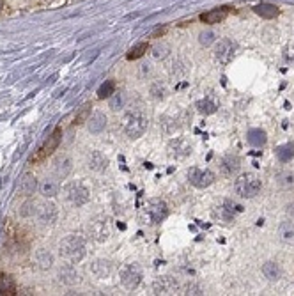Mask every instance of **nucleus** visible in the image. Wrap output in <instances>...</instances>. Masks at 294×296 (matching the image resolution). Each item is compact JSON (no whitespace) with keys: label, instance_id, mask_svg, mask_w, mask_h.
<instances>
[{"label":"nucleus","instance_id":"nucleus-1","mask_svg":"<svg viewBox=\"0 0 294 296\" xmlns=\"http://www.w3.org/2000/svg\"><path fill=\"white\" fill-rule=\"evenodd\" d=\"M59 254H61L62 259H66L68 263H73V264L80 263V261L85 257V254H87L84 238L76 236V234L66 236L64 240L59 243Z\"/></svg>","mask_w":294,"mask_h":296},{"label":"nucleus","instance_id":"nucleus-2","mask_svg":"<svg viewBox=\"0 0 294 296\" xmlns=\"http://www.w3.org/2000/svg\"><path fill=\"white\" fill-rule=\"evenodd\" d=\"M124 133L130 139H138L144 135V131L147 130V117L142 114L140 110H131L124 116Z\"/></svg>","mask_w":294,"mask_h":296},{"label":"nucleus","instance_id":"nucleus-3","mask_svg":"<svg viewBox=\"0 0 294 296\" xmlns=\"http://www.w3.org/2000/svg\"><path fill=\"white\" fill-rule=\"evenodd\" d=\"M262 188V183L261 179L255 176V174H243V176H239L234 183V190H236V194L239 197H243V199H252L255 197Z\"/></svg>","mask_w":294,"mask_h":296},{"label":"nucleus","instance_id":"nucleus-4","mask_svg":"<svg viewBox=\"0 0 294 296\" xmlns=\"http://www.w3.org/2000/svg\"><path fill=\"white\" fill-rule=\"evenodd\" d=\"M64 194H66V199L68 202L73 204L75 208H82L85 204L89 202L90 199V192L89 188L80 183V181H73V183H68L64 188Z\"/></svg>","mask_w":294,"mask_h":296},{"label":"nucleus","instance_id":"nucleus-5","mask_svg":"<svg viewBox=\"0 0 294 296\" xmlns=\"http://www.w3.org/2000/svg\"><path fill=\"white\" fill-rule=\"evenodd\" d=\"M119 277H121V284L126 287L128 291H135L142 282V270L136 263L126 264V266L121 270V275H119Z\"/></svg>","mask_w":294,"mask_h":296},{"label":"nucleus","instance_id":"nucleus-6","mask_svg":"<svg viewBox=\"0 0 294 296\" xmlns=\"http://www.w3.org/2000/svg\"><path fill=\"white\" fill-rule=\"evenodd\" d=\"M147 217H149L151 223H161L165 218L168 217V206L165 200L161 199H153L147 202Z\"/></svg>","mask_w":294,"mask_h":296},{"label":"nucleus","instance_id":"nucleus-7","mask_svg":"<svg viewBox=\"0 0 294 296\" xmlns=\"http://www.w3.org/2000/svg\"><path fill=\"white\" fill-rule=\"evenodd\" d=\"M38 222L45 227H50L57 222V218H59V209L53 202H43L38 206Z\"/></svg>","mask_w":294,"mask_h":296},{"label":"nucleus","instance_id":"nucleus-8","mask_svg":"<svg viewBox=\"0 0 294 296\" xmlns=\"http://www.w3.org/2000/svg\"><path fill=\"white\" fill-rule=\"evenodd\" d=\"M215 172L207 171V169H204V171L202 169H192L188 172V179L197 188H207L209 185L215 183Z\"/></svg>","mask_w":294,"mask_h":296},{"label":"nucleus","instance_id":"nucleus-9","mask_svg":"<svg viewBox=\"0 0 294 296\" xmlns=\"http://www.w3.org/2000/svg\"><path fill=\"white\" fill-rule=\"evenodd\" d=\"M234 53H236V43H234L232 39L225 37V39H220V41L216 43L215 57L218 59V62H222V64H227V62H230V60H232Z\"/></svg>","mask_w":294,"mask_h":296},{"label":"nucleus","instance_id":"nucleus-10","mask_svg":"<svg viewBox=\"0 0 294 296\" xmlns=\"http://www.w3.org/2000/svg\"><path fill=\"white\" fill-rule=\"evenodd\" d=\"M89 232L92 240L99 241V243H105V241L110 238V225H108V220L105 217H98L96 220H92L89 225Z\"/></svg>","mask_w":294,"mask_h":296},{"label":"nucleus","instance_id":"nucleus-11","mask_svg":"<svg viewBox=\"0 0 294 296\" xmlns=\"http://www.w3.org/2000/svg\"><path fill=\"white\" fill-rule=\"evenodd\" d=\"M57 280H59V284H62V286H69V287L76 286V284L80 282V275L75 266H73V263L62 264L61 268H59V271H57Z\"/></svg>","mask_w":294,"mask_h":296},{"label":"nucleus","instance_id":"nucleus-12","mask_svg":"<svg viewBox=\"0 0 294 296\" xmlns=\"http://www.w3.org/2000/svg\"><path fill=\"white\" fill-rule=\"evenodd\" d=\"M51 171H53V176L57 179H66V177L69 176L71 171H73V162H71L69 156H57L53 160V165H51Z\"/></svg>","mask_w":294,"mask_h":296},{"label":"nucleus","instance_id":"nucleus-13","mask_svg":"<svg viewBox=\"0 0 294 296\" xmlns=\"http://www.w3.org/2000/svg\"><path fill=\"white\" fill-rule=\"evenodd\" d=\"M178 291V282L172 277H158L153 284L154 295H174Z\"/></svg>","mask_w":294,"mask_h":296},{"label":"nucleus","instance_id":"nucleus-14","mask_svg":"<svg viewBox=\"0 0 294 296\" xmlns=\"http://www.w3.org/2000/svg\"><path fill=\"white\" fill-rule=\"evenodd\" d=\"M38 188H39L38 177L34 176V174H30V172L23 174V177H22L20 183H18V194L23 195V197H30V195H34Z\"/></svg>","mask_w":294,"mask_h":296},{"label":"nucleus","instance_id":"nucleus-15","mask_svg":"<svg viewBox=\"0 0 294 296\" xmlns=\"http://www.w3.org/2000/svg\"><path fill=\"white\" fill-rule=\"evenodd\" d=\"M34 263H36L38 270H41V271H48V270L53 268L55 257H53V254H51L50 250L39 248V250H36V254H34Z\"/></svg>","mask_w":294,"mask_h":296},{"label":"nucleus","instance_id":"nucleus-16","mask_svg":"<svg viewBox=\"0 0 294 296\" xmlns=\"http://www.w3.org/2000/svg\"><path fill=\"white\" fill-rule=\"evenodd\" d=\"M62 140V130L61 128H57L53 133L48 137V140L45 142V146H43L41 149H39V158H46L50 156L53 151H55L57 148H59V144H61Z\"/></svg>","mask_w":294,"mask_h":296},{"label":"nucleus","instance_id":"nucleus-17","mask_svg":"<svg viewBox=\"0 0 294 296\" xmlns=\"http://www.w3.org/2000/svg\"><path fill=\"white\" fill-rule=\"evenodd\" d=\"M190 153H192V146L184 139H176L168 144V154H170V156L181 158V156H188Z\"/></svg>","mask_w":294,"mask_h":296},{"label":"nucleus","instance_id":"nucleus-18","mask_svg":"<svg viewBox=\"0 0 294 296\" xmlns=\"http://www.w3.org/2000/svg\"><path fill=\"white\" fill-rule=\"evenodd\" d=\"M229 14V9L227 7H216V9H211L207 13L201 14V22L202 24H207V25H213V24H220L224 22Z\"/></svg>","mask_w":294,"mask_h":296},{"label":"nucleus","instance_id":"nucleus-19","mask_svg":"<svg viewBox=\"0 0 294 296\" xmlns=\"http://www.w3.org/2000/svg\"><path fill=\"white\" fill-rule=\"evenodd\" d=\"M87 167L94 172H103L108 167V158L101 151H92L87 158Z\"/></svg>","mask_w":294,"mask_h":296},{"label":"nucleus","instance_id":"nucleus-20","mask_svg":"<svg viewBox=\"0 0 294 296\" xmlns=\"http://www.w3.org/2000/svg\"><path fill=\"white\" fill-rule=\"evenodd\" d=\"M107 128V116L103 112H94L87 121V130L89 133H101Z\"/></svg>","mask_w":294,"mask_h":296},{"label":"nucleus","instance_id":"nucleus-21","mask_svg":"<svg viewBox=\"0 0 294 296\" xmlns=\"http://www.w3.org/2000/svg\"><path fill=\"white\" fill-rule=\"evenodd\" d=\"M112 263L107 259H98V261H94L92 266H90V271H92L94 277H98V278H108L110 275H112Z\"/></svg>","mask_w":294,"mask_h":296},{"label":"nucleus","instance_id":"nucleus-22","mask_svg":"<svg viewBox=\"0 0 294 296\" xmlns=\"http://www.w3.org/2000/svg\"><path fill=\"white\" fill-rule=\"evenodd\" d=\"M239 167H241V162H239V158L236 154H227V156H224L222 163H220V169H222V172H224L225 176L236 174L239 171Z\"/></svg>","mask_w":294,"mask_h":296},{"label":"nucleus","instance_id":"nucleus-23","mask_svg":"<svg viewBox=\"0 0 294 296\" xmlns=\"http://www.w3.org/2000/svg\"><path fill=\"white\" fill-rule=\"evenodd\" d=\"M39 192H41L43 197H46V199H51V197H55L59 195L61 192V185L57 183L55 179H51V177H46V179L43 181L41 185H39Z\"/></svg>","mask_w":294,"mask_h":296},{"label":"nucleus","instance_id":"nucleus-24","mask_svg":"<svg viewBox=\"0 0 294 296\" xmlns=\"http://www.w3.org/2000/svg\"><path fill=\"white\" fill-rule=\"evenodd\" d=\"M253 11H255V14H259L261 18H266V20H271V18H275V16H278V7L273 4H268V2H262V4L255 5Z\"/></svg>","mask_w":294,"mask_h":296},{"label":"nucleus","instance_id":"nucleus-25","mask_svg":"<svg viewBox=\"0 0 294 296\" xmlns=\"http://www.w3.org/2000/svg\"><path fill=\"white\" fill-rule=\"evenodd\" d=\"M276 158H278V162H282V163L291 162L294 158V144L289 142V144L280 146V148L276 149Z\"/></svg>","mask_w":294,"mask_h":296},{"label":"nucleus","instance_id":"nucleus-26","mask_svg":"<svg viewBox=\"0 0 294 296\" xmlns=\"http://www.w3.org/2000/svg\"><path fill=\"white\" fill-rule=\"evenodd\" d=\"M197 108H199V112L204 114V116H211V114H215V112L218 110V105H216L211 98H204L201 101H197Z\"/></svg>","mask_w":294,"mask_h":296},{"label":"nucleus","instance_id":"nucleus-27","mask_svg":"<svg viewBox=\"0 0 294 296\" xmlns=\"http://www.w3.org/2000/svg\"><path fill=\"white\" fill-rule=\"evenodd\" d=\"M278 236L285 243H294V223L293 222H284L278 229Z\"/></svg>","mask_w":294,"mask_h":296},{"label":"nucleus","instance_id":"nucleus-28","mask_svg":"<svg viewBox=\"0 0 294 296\" xmlns=\"http://www.w3.org/2000/svg\"><path fill=\"white\" fill-rule=\"evenodd\" d=\"M266 140H268L266 131H262V130H250L248 131V142L252 144L253 148H261V146H264Z\"/></svg>","mask_w":294,"mask_h":296},{"label":"nucleus","instance_id":"nucleus-29","mask_svg":"<svg viewBox=\"0 0 294 296\" xmlns=\"http://www.w3.org/2000/svg\"><path fill=\"white\" fill-rule=\"evenodd\" d=\"M38 206H39V204L36 202V200H32V199L25 200V202L20 206V217H23V218L34 217V215L38 213Z\"/></svg>","mask_w":294,"mask_h":296},{"label":"nucleus","instance_id":"nucleus-30","mask_svg":"<svg viewBox=\"0 0 294 296\" xmlns=\"http://www.w3.org/2000/svg\"><path fill=\"white\" fill-rule=\"evenodd\" d=\"M262 273H264V277L268 280H278V277H280V266L276 263H273V261H270V263H266L262 266Z\"/></svg>","mask_w":294,"mask_h":296},{"label":"nucleus","instance_id":"nucleus-31","mask_svg":"<svg viewBox=\"0 0 294 296\" xmlns=\"http://www.w3.org/2000/svg\"><path fill=\"white\" fill-rule=\"evenodd\" d=\"M14 291H16V284H14L13 277L0 275V293L2 295H14Z\"/></svg>","mask_w":294,"mask_h":296},{"label":"nucleus","instance_id":"nucleus-32","mask_svg":"<svg viewBox=\"0 0 294 296\" xmlns=\"http://www.w3.org/2000/svg\"><path fill=\"white\" fill-rule=\"evenodd\" d=\"M149 50V45L147 43H138V45H135V47L131 48L130 51H128V60H135V59H140L142 55H145V51Z\"/></svg>","mask_w":294,"mask_h":296},{"label":"nucleus","instance_id":"nucleus-33","mask_svg":"<svg viewBox=\"0 0 294 296\" xmlns=\"http://www.w3.org/2000/svg\"><path fill=\"white\" fill-rule=\"evenodd\" d=\"M239 211H241V206H236L234 202L227 200V202L224 204V208H222V217H224L225 220H232V218L236 217V213H239Z\"/></svg>","mask_w":294,"mask_h":296},{"label":"nucleus","instance_id":"nucleus-34","mask_svg":"<svg viewBox=\"0 0 294 296\" xmlns=\"http://www.w3.org/2000/svg\"><path fill=\"white\" fill-rule=\"evenodd\" d=\"M168 51H170V47H168V45H165V43H158V45H154V47L151 48V55H153V59L161 60L168 55Z\"/></svg>","mask_w":294,"mask_h":296},{"label":"nucleus","instance_id":"nucleus-35","mask_svg":"<svg viewBox=\"0 0 294 296\" xmlns=\"http://www.w3.org/2000/svg\"><path fill=\"white\" fill-rule=\"evenodd\" d=\"M113 93H115V82H113V80H107V82L98 89V98L99 99H105V98L112 96Z\"/></svg>","mask_w":294,"mask_h":296},{"label":"nucleus","instance_id":"nucleus-36","mask_svg":"<svg viewBox=\"0 0 294 296\" xmlns=\"http://www.w3.org/2000/svg\"><path fill=\"white\" fill-rule=\"evenodd\" d=\"M90 117V105H84V107L80 108V112L76 114L75 117V124H84V123H87Z\"/></svg>","mask_w":294,"mask_h":296},{"label":"nucleus","instance_id":"nucleus-37","mask_svg":"<svg viewBox=\"0 0 294 296\" xmlns=\"http://www.w3.org/2000/svg\"><path fill=\"white\" fill-rule=\"evenodd\" d=\"M108 105H110L112 110H119V108H122V105H124V96H122L121 93H113L112 96L108 98Z\"/></svg>","mask_w":294,"mask_h":296},{"label":"nucleus","instance_id":"nucleus-38","mask_svg":"<svg viewBox=\"0 0 294 296\" xmlns=\"http://www.w3.org/2000/svg\"><path fill=\"white\" fill-rule=\"evenodd\" d=\"M216 39V34L213 32V30H204V32H201V36H199V41H201L202 47H209V45H213Z\"/></svg>","mask_w":294,"mask_h":296},{"label":"nucleus","instance_id":"nucleus-39","mask_svg":"<svg viewBox=\"0 0 294 296\" xmlns=\"http://www.w3.org/2000/svg\"><path fill=\"white\" fill-rule=\"evenodd\" d=\"M151 96H153L154 99H163V98H165V87L159 82H154L153 85H151Z\"/></svg>","mask_w":294,"mask_h":296},{"label":"nucleus","instance_id":"nucleus-40","mask_svg":"<svg viewBox=\"0 0 294 296\" xmlns=\"http://www.w3.org/2000/svg\"><path fill=\"white\" fill-rule=\"evenodd\" d=\"M278 181H280V185H284V186H293L294 185V176H293V174H287V172H285V174H282Z\"/></svg>","mask_w":294,"mask_h":296},{"label":"nucleus","instance_id":"nucleus-41","mask_svg":"<svg viewBox=\"0 0 294 296\" xmlns=\"http://www.w3.org/2000/svg\"><path fill=\"white\" fill-rule=\"evenodd\" d=\"M184 295H202V289L199 286H188Z\"/></svg>","mask_w":294,"mask_h":296},{"label":"nucleus","instance_id":"nucleus-42","mask_svg":"<svg viewBox=\"0 0 294 296\" xmlns=\"http://www.w3.org/2000/svg\"><path fill=\"white\" fill-rule=\"evenodd\" d=\"M287 213L293 215V217H294V204H291V206H287Z\"/></svg>","mask_w":294,"mask_h":296},{"label":"nucleus","instance_id":"nucleus-43","mask_svg":"<svg viewBox=\"0 0 294 296\" xmlns=\"http://www.w3.org/2000/svg\"><path fill=\"white\" fill-rule=\"evenodd\" d=\"M2 9H4V0H0V13H2Z\"/></svg>","mask_w":294,"mask_h":296}]
</instances>
